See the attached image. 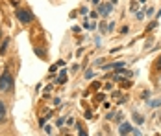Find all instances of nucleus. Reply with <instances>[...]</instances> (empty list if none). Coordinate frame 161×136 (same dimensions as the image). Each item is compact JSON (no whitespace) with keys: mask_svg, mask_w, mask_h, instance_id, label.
Masks as SVG:
<instances>
[{"mask_svg":"<svg viewBox=\"0 0 161 136\" xmlns=\"http://www.w3.org/2000/svg\"><path fill=\"white\" fill-rule=\"evenodd\" d=\"M130 9H131V11H135V9H137V4H135V2H131V6H130Z\"/></svg>","mask_w":161,"mask_h":136,"instance_id":"obj_9","label":"nucleus"},{"mask_svg":"<svg viewBox=\"0 0 161 136\" xmlns=\"http://www.w3.org/2000/svg\"><path fill=\"white\" fill-rule=\"evenodd\" d=\"M17 17H19L21 22H32L34 20V15L28 9H17Z\"/></svg>","mask_w":161,"mask_h":136,"instance_id":"obj_2","label":"nucleus"},{"mask_svg":"<svg viewBox=\"0 0 161 136\" xmlns=\"http://www.w3.org/2000/svg\"><path fill=\"white\" fill-rule=\"evenodd\" d=\"M67 81V74H65V70H61V74H59V83H65Z\"/></svg>","mask_w":161,"mask_h":136,"instance_id":"obj_7","label":"nucleus"},{"mask_svg":"<svg viewBox=\"0 0 161 136\" xmlns=\"http://www.w3.org/2000/svg\"><path fill=\"white\" fill-rule=\"evenodd\" d=\"M13 85V77H11V74L6 70L4 74H2V77H0V90H9V87Z\"/></svg>","mask_w":161,"mask_h":136,"instance_id":"obj_1","label":"nucleus"},{"mask_svg":"<svg viewBox=\"0 0 161 136\" xmlns=\"http://www.w3.org/2000/svg\"><path fill=\"white\" fill-rule=\"evenodd\" d=\"M135 121H137V123H143V118H141L139 114H135Z\"/></svg>","mask_w":161,"mask_h":136,"instance_id":"obj_8","label":"nucleus"},{"mask_svg":"<svg viewBox=\"0 0 161 136\" xmlns=\"http://www.w3.org/2000/svg\"><path fill=\"white\" fill-rule=\"evenodd\" d=\"M119 133H121V134H128V133H131V125H130V123H122Z\"/></svg>","mask_w":161,"mask_h":136,"instance_id":"obj_4","label":"nucleus"},{"mask_svg":"<svg viewBox=\"0 0 161 136\" xmlns=\"http://www.w3.org/2000/svg\"><path fill=\"white\" fill-rule=\"evenodd\" d=\"M93 4H100V0H93Z\"/></svg>","mask_w":161,"mask_h":136,"instance_id":"obj_10","label":"nucleus"},{"mask_svg":"<svg viewBox=\"0 0 161 136\" xmlns=\"http://www.w3.org/2000/svg\"><path fill=\"white\" fill-rule=\"evenodd\" d=\"M158 66H161V57H159V61H158Z\"/></svg>","mask_w":161,"mask_h":136,"instance_id":"obj_11","label":"nucleus"},{"mask_svg":"<svg viewBox=\"0 0 161 136\" xmlns=\"http://www.w3.org/2000/svg\"><path fill=\"white\" fill-rule=\"evenodd\" d=\"M98 11H100L102 17L109 15V13H111V4H100V9H98Z\"/></svg>","mask_w":161,"mask_h":136,"instance_id":"obj_3","label":"nucleus"},{"mask_svg":"<svg viewBox=\"0 0 161 136\" xmlns=\"http://www.w3.org/2000/svg\"><path fill=\"white\" fill-rule=\"evenodd\" d=\"M6 120V105H4V101H0V123Z\"/></svg>","mask_w":161,"mask_h":136,"instance_id":"obj_5","label":"nucleus"},{"mask_svg":"<svg viewBox=\"0 0 161 136\" xmlns=\"http://www.w3.org/2000/svg\"><path fill=\"white\" fill-rule=\"evenodd\" d=\"M7 44H9V39H6V40L2 42V48H0V55H4V53H6V48H7Z\"/></svg>","mask_w":161,"mask_h":136,"instance_id":"obj_6","label":"nucleus"}]
</instances>
